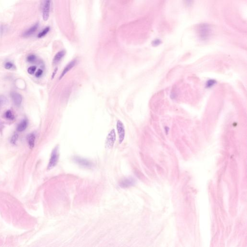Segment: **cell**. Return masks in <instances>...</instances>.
Wrapping results in <instances>:
<instances>
[{"label": "cell", "instance_id": "obj_1", "mask_svg": "<svg viewBox=\"0 0 247 247\" xmlns=\"http://www.w3.org/2000/svg\"><path fill=\"white\" fill-rule=\"evenodd\" d=\"M197 31H198L199 37L201 39L203 40L208 39L209 36L210 35V33L212 32L208 24H206V23L199 25L198 26Z\"/></svg>", "mask_w": 247, "mask_h": 247}, {"label": "cell", "instance_id": "obj_2", "mask_svg": "<svg viewBox=\"0 0 247 247\" xmlns=\"http://www.w3.org/2000/svg\"><path fill=\"white\" fill-rule=\"evenodd\" d=\"M59 159V147L58 146H56L53 150L51 153V157L50 158L49 162L47 167V169L50 170L54 168L57 165Z\"/></svg>", "mask_w": 247, "mask_h": 247}, {"label": "cell", "instance_id": "obj_3", "mask_svg": "<svg viewBox=\"0 0 247 247\" xmlns=\"http://www.w3.org/2000/svg\"><path fill=\"white\" fill-rule=\"evenodd\" d=\"M116 140L115 132L114 129L111 130L106 138V141H105V147L106 148L111 149L113 147L114 143Z\"/></svg>", "mask_w": 247, "mask_h": 247}, {"label": "cell", "instance_id": "obj_4", "mask_svg": "<svg viewBox=\"0 0 247 247\" xmlns=\"http://www.w3.org/2000/svg\"><path fill=\"white\" fill-rule=\"evenodd\" d=\"M51 0H44L42 5V17L44 20L47 21L49 17Z\"/></svg>", "mask_w": 247, "mask_h": 247}, {"label": "cell", "instance_id": "obj_5", "mask_svg": "<svg viewBox=\"0 0 247 247\" xmlns=\"http://www.w3.org/2000/svg\"><path fill=\"white\" fill-rule=\"evenodd\" d=\"M116 128L118 134L119 141L121 143L124 140L125 136V129L124 125L120 120H118L116 123Z\"/></svg>", "mask_w": 247, "mask_h": 247}, {"label": "cell", "instance_id": "obj_6", "mask_svg": "<svg viewBox=\"0 0 247 247\" xmlns=\"http://www.w3.org/2000/svg\"><path fill=\"white\" fill-rule=\"evenodd\" d=\"M73 161L79 165L85 168H91L93 166V164L88 160L85 158H81L80 157H74L72 158Z\"/></svg>", "mask_w": 247, "mask_h": 247}, {"label": "cell", "instance_id": "obj_7", "mask_svg": "<svg viewBox=\"0 0 247 247\" xmlns=\"http://www.w3.org/2000/svg\"><path fill=\"white\" fill-rule=\"evenodd\" d=\"M76 63H77V61H76V59H74L73 61H71V62H70L65 66L63 70L62 71V73H61V76L59 77V80H61V79H62V78L65 76L66 74H67L72 69V68H74V66L76 65Z\"/></svg>", "mask_w": 247, "mask_h": 247}, {"label": "cell", "instance_id": "obj_8", "mask_svg": "<svg viewBox=\"0 0 247 247\" xmlns=\"http://www.w3.org/2000/svg\"><path fill=\"white\" fill-rule=\"evenodd\" d=\"M134 184L135 181L132 178H125L120 182L119 186L121 188H126L133 186Z\"/></svg>", "mask_w": 247, "mask_h": 247}, {"label": "cell", "instance_id": "obj_9", "mask_svg": "<svg viewBox=\"0 0 247 247\" xmlns=\"http://www.w3.org/2000/svg\"><path fill=\"white\" fill-rule=\"evenodd\" d=\"M39 26V24L38 23H36L34 25L29 29L28 30H26L23 33V36L24 37H29L32 35L37 31L38 28Z\"/></svg>", "mask_w": 247, "mask_h": 247}, {"label": "cell", "instance_id": "obj_10", "mask_svg": "<svg viewBox=\"0 0 247 247\" xmlns=\"http://www.w3.org/2000/svg\"><path fill=\"white\" fill-rule=\"evenodd\" d=\"M65 54H66V51L63 50L57 53L53 59V64L54 65H56L58 63L60 62V61L65 56Z\"/></svg>", "mask_w": 247, "mask_h": 247}, {"label": "cell", "instance_id": "obj_11", "mask_svg": "<svg viewBox=\"0 0 247 247\" xmlns=\"http://www.w3.org/2000/svg\"><path fill=\"white\" fill-rule=\"evenodd\" d=\"M11 97L14 103L16 106H19L20 105L22 102V99L19 94L16 92H12L11 93Z\"/></svg>", "mask_w": 247, "mask_h": 247}, {"label": "cell", "instance_id": "obj_12", "mask_svg": "<svg viewBox=\"0 0 247 247\" xmlns=\"http://www.w3.org/2000/svg\"><path fill=\"white\" fill-rule=\"evenodd\" d=\"M35 141V136L34 135V134L33 133L30 134L28 137L29 146L30 148L32 149L34 147Z\"/></svg>", "mask_w": 247, "mask_h": 247}, {"label": "cell", "instance_id": "obj_13", "mask_svg": "<svg viewBox=\"0 0 247 247\" xmlns=\"http://www.w3.org/2000/svg\"><path fill=\"white\" fill-rule=\"evenodd\" d=\"M27 125H28V123H27V120H23L17 126V129L19 132H23L27 128Z\"/></svg>", "mask_w": 247, "mask_h": 247}, {"label": "cell", "instance_id": "obj_14", "mask_svg": "<svg viewBox=\"0 0 247 247\" xmlns=\"http://www.w3.org/2000/svg\"><path fill=\"white\" fill-rule=\"evenodd\" d=\"M50 28L49 27H46L44 29V30L42 31H41L38 34L37 37L39 38H42V37H44L48 33V32L50 31Z\"/></svg>", "mask_w": 247, "mask_h": 247}, {"label": "cell", "instance_id": "obj_15", "mask_svg": "<svg viewBox=\"0 0 247 247\" xmlns=\"http://www.w3.org/2000/svg\"><path fill=\"white\" fill-rule=\"evenodd\" d=\"M5 117L9 120H13L14 119L15 117L12 112L10 110H8L5 113Z\"/></svg>", "mask_w": 247, "mask_h": 247}, {"label": "cell", "instance_id": "obj_16", "mask_svg": "<svg viewBox=\"0 0 247 247\" xmlns=\"http://www.w3.org/2000/svg\"><path fill=\"white\" fill-rule=\"evenodd\" d=\"M216 83V81L215 80L211 79V80H208V81H207V82L206 83V87L207 88H212V86H214L215 84Z\"/></svg>", "mask_w": 247, "mask_h": 247}, {"label": "cell", "instance_id": "obj_17", "mask_svg": "<svg viewBox=\"0 0 247 247\" xmlns=\"http://www.w3.org/2000/svg\"><path fill=\"white\" fill-rule=\"evenodd\" d=\"M7 103V99L4 96H0V108L5 105Z\"/></svg>", "mask_w": 247, "mask_h": 247}, {"label": "cell", "instance_id": "obj_18", "mask_svg": "<svg viewBox=\"0 0 247 247\" xmlns=\"http://www.w3.org/2000/svg\"><path fill=\"white\" fill-rule=\"evenodd\" d=\"M18 138H19V135L17 133H15L12 137L11 139V143L13 144H16Z\"/></svg>", "mask_w": 247, "mask_h": 247}, {"label": "cell", "instance_id": "obj_19", "mask_svg": "<svg viewBox=\"0 0 247 247\" xmlns=\"http://www.w3.org/2000/svg\"><path fill=\"white\" fill-rule=\"evenodd\" d=\"M36 70V67L35 66H33L30 67V68H28V72L30 74H33L35 72Z\"/></svg>", "mask_w": 247, "mask_h": 247}, {"label": "cell", "instance_id": "obj_20", "mask_svg": "<svg viewBox=\"0 0 247 247\" xmlns=\"http://www.w3.org/2000/svg\"><path fill=\"white\" fill-rule=\"evenodd\" d=\"M36 59V57L34 55H31L29 56L28 57L27 61L29 62H34Z\"/></svg>", "mask_w": 247, "mask_h": 247}, {"label": "cell", "instance_id": "obj_21", "mask_svg": "<svg viewBox=\"0 0 247 247\" xmlns=\"http://www.w3.org/2000/svg\"><path fill=\"white\" fill-rule=\"evenodd\" d=\"M184 3L186 6H190L193 3L194 0H184Z\"/></svg>", "mask_w": 247, "mask_h": 247}, {"label": "cell", "instance_id": "obj_22", "mask_svg": "<svg viewBox=\"0 0 247 247\" xmlns=\"http://www.w3.org/2000/svg\"><path fill=\"white\" fill-rule=\"evenodd\" d=\"M13 66H14V65H13V63H12L11 62H7L5 64V66L4 67H5L6 69L9 70L13 68Z\"/></svg>", "mask_w": 247, "mask_h": 247}, {"label": "cell", "instance_id": "obj_23", "mask_svg": "<svg viewBox=\"0 0 247 247\" xmlns=\"http://www.w3.org/2000/svg\"><path fill=\"white\" fill-rule=\"evenodd\" d=\"M161 43V41L159 39H156L152 42V45L154 47H157V46L159 45Z\"/></svg>", "mask_w": 247, "mask_h": 247}, {"label": "cell", "instance_id": "obj_24", "mask_svg": "<svg viewBox=\"0 0 247 247\" xmlns=\"http://www.w3.org/2000/svg\"><path fill=\"white\" fill-rule=\"evenodd\" d=\"M43 74V71L42 69L38 70L37 72H36L35 76L36 77H40Z\"/></svg>", "mask_w": 247, "mask_h": 247}, {"label": "cell", "instance_id": "obj_25", "mask_svg": "<svg viewBox=\"0 0 247 247\" xmlns=\"http://www.w3.org/2000/svg\"><path fill=\"white\" fill-rule=\"evenodd\" d=\"M58 68H55V69L54 70V72H53L52 75V79H53L54 77L55 76L56 74H57V71H58Z\"/></svg>", "mask_w": 247, "mask_h": 247}]
</instances>
